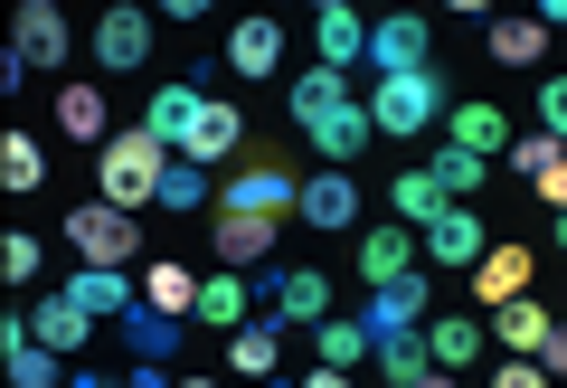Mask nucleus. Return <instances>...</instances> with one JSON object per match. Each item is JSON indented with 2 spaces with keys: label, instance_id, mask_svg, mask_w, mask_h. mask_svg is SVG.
Here are the masks:
<instances>
[{
  "label": "nucleus",
  "instance_id": "9b49d317",
  "mask_svg": "<svg viewBox=\"0 0 567 388\" xmlns=\"http://www.w3.org/2000/svg\"><path fill=\"white\" fill-rule=\"evenodd\" d=\"M208 104H218V95H199L189 76H181V85H152V104H142V133H152L162 152H181V143H189V123H199Z\"/></svg>",
  "mask_w": 567,
  "mask_h": 388
},
{
  "label": "nucleus",
  "instance_id": "6ab92c4d",
  "mask_svg": "<svg viewBox=\"0 0 567 388\" xmlns=\"http://www.w3.org/2000/svg\"><path fill=\"white\" fill-rule=\"evenodd\" d=\"M237 143H246V114H237V104H208V114L189 123V143L171 152V162H199V171H208V162H227Z\"/></svg>",
  "mask_w": 567,
  "mask_h": 388
},
{
  "label": "nucleus",
  "instance_id": "5701e85b",
  "mask_svg": "<svg viewBox=\"0 0 567 388\" xmlns=\"http://www.w3.org/2000/svg\"><path fill=\"white\" fill-rule=\"evenodd\" d=\"M492 331H502V350H511V360H539V341L558 331V313H548L539 294H520V304H502V313H492Z\"/></svg>",
  "mask_w": 567,
  "mask_h": 388
},
{
  "label": "nucleus",
  "instance_id": "72a5a7b5",
  "mask_svg": "<svg viewBox=\"0 0 567 388\" xmlns=\"http://www.w3.org/2000/svg\"><path fill=\"white\" fill-rule=\"evenodd\" d=\"M208 200H218V190H208V171H199V162H171V171H162V200H152V208L189 218V208H208Z\"/></svg>",
  "mask_w": 567,
  "mask_h": 388
},
{
  "label": "nucleus",
  "instance_id": "393cba45",
  "mask_svg": "<svg viewBox=\"0 0 567 388\" xmlns=\"http://www.w3.org/2000/svg\"><path fill=\"white\" fill-rule=\"evenodd\" d=\"M388 200H398V227H416V237H425V227H435V218H445V190H435V171H398V190H388Z\"/></svg>",
  "mask_w": 567,
  "mask_h": 388
},
{
  "label": "nucleus",
  "instance_id": "473e14b6",
  "mask_svg": "<svg viewBox=\"0 0 567 388\" xmlns=\"http://www.w3.org/2000/svg\"><path fill=\"white\" fill-rule=\"evenodd\" d=\"M425 171H435V190H445V200H473V190H483L492 181V162H483V152H435V162H425Z\"/></svg>",
  "mask_w": 567,
  "mask_h": 388
},
{
  "label": "nucleus",
  "instance_id": "4c0bfd02",
  "mask_svg": "<svg viewBox=\"0 0 567 388\" xmlns=\"http://www.w3.org/2000/svg\"><path fill=\"white\" fill-rule=\"evenodd\" d=\"M558 152H567V143H548V133H520V143H511V152H502V162H511V171H520V181H539V171H548V162H558Z\"/></svg>",
  "mask_w": 567,
  "mask_h": 388
},
{
  "label": "nucleus",
  "instance_id": "20e7f679",
  "mask_svg": "<svg viewBox=\"0 0 567 388\" xmlns=\"http://www.w3.org/2000/svg\"><path fill=\"white\" fill-rule=\"evenodd\" d=\"M66 48H76V29H66L58 0H20V20H10V58L39 76V67H66Z\"/></svg>",
  "mask_w": 567,
  "mask_h": 388
},
{
  "label": "nucleus",
  "instance_id": "c85d7f7f",
  "mask_svg": "<svg viewBox=\"0 0 567 388\" xmlns=\"http://www.w3.org/2000/svg\"><path fill=\"white\" fill-rule=\"evenodd\" d=\"M483 39H492V58H502V67H539L548 29H539V10H520V20H492Z\"/></svg>",
  "mask_w": 567,
  "mask_h": 388
},
{
  "label": "nucleus",
  "instance_id": "2f4dec72",
  "mask_svg": "<svg viewBox=\"0 0 567 388\" xmlns=\"http://www.w3.org/2000/svg\"><path fill=\"white\" fill-rule=\"evenodd\" d=\"M58 133L104 152V95H95V85H66V95H58Z\"/></svg>",
  "mask_w": 567,
  "mask_h": 388
},
{
  "label": "nucleus",
  "instance_id": "c03bdc74",
  "mask_svg": "<svg viewBox=\"0 0 567 388\" xmlns=\"http://www.w3.org/2000/svg\"><path fill=\"white\" fill-rule=\"evenodd\" d=\"M123 388H171V379H162V360H133V379H123Z\"/></svg>",
  "mask_w": 567,
  "mask_h": 388
},
{
  "label": "nucleus",
  "instance_id": "f03ea898",
  "mask_svg": "<svg viewBox=\"0 0 567 388\" xmlns=\"http://www.w3.org/2000/svg\"><path fill=\"white\" fill-rule=\"evenodd\" d=\"M445 114H454V95H445V76H435V67L369 85V123H379V133H425V123H445Z\"/></svg>",
  "mask_w": 567,
  "mask_h": 388
},
{
  "label": "nucleus",
  "instance_id": "a18cd8bd",
  "mask_svg": "<svg viewBox=\"0 0 567 388\" xmlns=\"http://www.w3.org/2000/svg\"><path fill=\"white\" fill-rule=\"evenodd\" d=\"M303 388H350V369H312V379Z\"/></svg>",
  "mask_w": 567,
  "mask_h": 388
},
{
  "label": "nucleus",
  "instance_id": "a19ab883",
  "mask_svg": "<svg viewBox=\"0 0 567 388\" xmlns=\"http://www.w3.org/2000/svg\"><path fill=\"white\" fill-rule=\"evenodd\" d=\"M492 388H548V369L539 360H502V369H492Z\"/></svg>",
  "mask_w": 567,
  "mask_h": 388
},
{
  "label": "nucleus",
  "instance_id": "e433bc0d",
  "mask_svg": "<svg viewBox=\"0 0 567 388\" xmlns=\"http://www.w3.org/2000/svg\"><path fill=\"white\" fill-rule=\"evenodd\" d=\"M369 360H379V379H388V388H416L425 369H435V360H425L416 341H379V350H369Z\"/></svg>",
  "mask_w": 567,
  "mask_h": 388
},
{
  "label": "nucleus",
  "instance_id": "dca6fc26",
  "mask_svg": "<svg viewBox=\"0 0 567 388\" xmlns=\"http://www.w3.org/2000/svg\"><path fill=\"white\" fill-rule=\"evenodd\" d=\"M369 133H379V123H369V104H331V114H322V123H312L303 143H312V152H322V162H331V171H341V162H360V152H369Z\"/></svg>",
  "mask_w": 567,
  "mask_h": 388
},
{
  "label": "nucleus",
  "instance_id": "c756f323",
  "mask_svg": "<svg viewBox=\"0 0 567 388\" xmlns=\"http://www.w3.org/2000/svg\"><path fill=\"white\" fill-rule=\"evenodd\" d=\"M181 313H152V304H142L133 313V323H123V341H133V360H171V350H181Z\"/></svg>",
  "mask_w": 567,
  "mask_h": 388
},
{
  "label": "nucleus",
  "instance_id": "a211bd4d",
  "mask_svg": "<svg viewBox=\"0 0 567 388\" xmlns=\"http://www.w3.org/2000/svg\"><path fill=\"white\" fill-rule=\"evenodd\" d=\"M227 67H237V76H275V67H284V20H265V10L237 20V29H227Z\"/></svg>",
  "mask_w": 567,
  "mask_h": 388
},
{
  "label": "nucleus",
  "instance_id": "f704fd0d",
  "mask_svg": "<svg viewBox=\"0 0 567 388\" xmlns=\"http://www.w3.org/2000/svg\"><path fill=\"white\" fill-rule=\"evenodd\" d=\"M312 350H322V369H360L379 341H369L360 323H312Z\"/></svg>",
  "mask_w": 567,
  "mask_h": 388
},
{
  "label": "nucleus",
  "instance_id": "8fccbe9b",
  "mask_svg": "<svg viewBox=\"0 0 567 388\" xmlns=\"http://www.w3.org/2000/svg\"><path fill=\"white\" fill-rule=\"evenodd\" d=\"M558 246H567V208H558Z\"/></svg>",
  "mask_w": 567,
  "mask_h": 388
},
{
  "label": "nucleus",
  "instance_id": "49530a36",
  "mask_svg": "<svg viewBox=\"0 0 567 388\" xmlns=\"http://www.w3.org/2000/svg\"><path fill=\"white\" fill-rule=\"evenodd\" d=\"M416 388H454V369H425V379H416Z\"/></svg>",
  "mask_w": 567,
  "mask_h": 388
},
{
  "label": "nucleus",
  "instance_id": "79ce46f5",
  "mask_svg": "<svg viewBox=\"0 0 567 388\" xmlns=\"http://www.w3.org/2000/svg\"><path fill=\"white\" fill-rule=\"evenodd\" d=\"M529 190H539L548 208H567V152H558V162H548V171H539V181H529Z\"/></svg>",
  "mask_w": 567,
  "mask_h": 388
},
{
  "label": "nucleus",
  "instance_id": "b1692460",
  "mask_svg": "<svg viewBox=\"0 0 567 388\" xmlns=\"http://www.w3.org/2000/svg\"><path fill=\"white\" fill-rule=\"evenodd\" d=\"M29 331H39V341H48V350L66 360V350H85V331H95V313H85L76 294H48V304H39V323H29Z\"/></svg>",
  "mask_w": 567,
  "mask_h": 388
},
{
  "label": "nucleus",
  "instance_id": "412c9836",
  "mask_svg": "<svg viewBox=\"0 0 567 388\" xmlns=\"http://www.w3.org/2000/svg\"><path fill=\"white\" fill-rule=\"evenodd\" d=\"M445 143L454 152H483V162H492V152H511V123H502V104H454V114H445Z\"/></svg>",
  "mask_w": 567,
  "mask_h": 388
},
{
  "label": "nucleus",
  "instance_id": "0eeeda50",
  "mask_svg": "<svg viewBox=\"0 0 567 388\" xmlns=\"http://www.w3.org/2000/svg\"><path fill=\"white\" fill-rule=\"evenodd\" d=\"M425 313H435L425 275H398V285H379V294H369L360 331H369V341H416V323H425Z\"/></svg>",
  "mask_w": 567,
  "mask_h": 388
},
{
  "label": "nucleus",
  "instance_id": "de8ad7c7",
  "mask_svg": "<svg viewBox=\"0 0 567 388\" xmlns=\"http://www.w3.org/2000/svg\"><path fill=\"white\" fill-rule=\"evenodd\" d=\"M171 388H218V379H199V369H189V379H171Z\"/></svg>",
  "mask_w": 567,
  "mask_h": 388
},
{
  "label": "nucleus",
  "instance_id": "39448f33",
  "mask_svg": "<svg viewBox=\"0 0 567 388\" xmlns=\"http://www.w3.org/2000/svg\"><path fill=\"white\" fill-rule=\"evenodd\" d=\"M369 67H379V76H416V67H435V29H425L416 10L369 20Z\"/></svg>",
  "mask_w": 567,
  "mask_h": 388
},
{
  "label": "nucleus",
  "instance_id": "4be33fe9",
  "mask_svg": "<svg viewBox=\"0 0 567 388\" xmlns=\"http://www.w3.org/2000/svg\"><path fill=\"white\" fill-rule=\"evenodd\" d=\"M473 294H483V313L520 304V294H529V246H492L483 266H473Z\"/></svg>",
  "mask_w": 567,
  "mask_h": 388
},
{
  "label": "nucleus",
  "instance_id": "f257e3e1",
  "mask_svg": "<svg viewBox=\"0 0 567 388\" xmlns=\"http://www.w3.org/2000/svg\"><path fill=\"white\" fill-rule=\"evenodd\" d=\"M162 171H171V152L152 143V133H114V143L95 152V181H104V208H152L162 200Z\"/></svg>",
  "mask_w": 567,
  "mask_h": 388
},
{
  "label": "nucleus",
  "instance_id": "58836bf2",
  "mask_svg": "<svg viewBox=\"0 0 567 388\" xmlns=\"http://www.w3.org/2000/svg\"><path fill=\"white\" fill-rule=\"evenodd\" d=\"M0 275H10V285H29V275H39V237H29V227H10V237H0Z\"/></svg>",
  "mask_w": 567,
  "mask_h": 388
},
{
  "label": "nucleus",
  "instance_id": "ea45409f",
  "mask_svg": "<svg viewBox=\"0 0 567 388\" xmlns=\"http://www.w3.org/2000/svg\"><path fill=\"white\" fill-rule=\"evenodd\" d=\"M539 133H548V143H567V76L539 85Z\"/></svg>",
  "mask_w": 567,
  "mask_h": 388
},
{
  "label": "nucleus",
  "instance_id": "9d476101",
  "mask_svg": "<svg viewBox=\"0 0 567 388\" xmlns=\"http://www.w3.org/2000/svg\"><path fill=\"white\" fill-rule=\"evenodd\" d=\"M66 294H76L95 323H104V313H114V323H133V313H142V275L133 266H76V275H66Z\"/></svg>",
  "mask_w": 567,
  "mask_h": 388
},
{
  "label": "nucleus",
  "instance_id": "ddd939ff",
  "mask_svg": "<svg viewBox=\"0 0 567 388\" xmlns=\"http://www.w3.org/2000/svg\"><path fill=\"white\" fill-rule=\"evenodd\" d=\"M312 48H322L331 76H350V67L369 58V20L350 10V0H322V10H312Z\"/></svg>",
  "mask_w": 567,
  "mask_h": 388
},
{
  "label": "nucleus",
  "instance_id": "2eb2a0df",
  "mask_svg": "<svg viewBox=\"0 0 567 388\" xmlns=\"http://www.w3.org/2000/svg\"><path fill=\"white\" fill-rule=\"evenodd\" d=\"M189 323H208V331H246V323H256V285H246L237 266H218V275L199 285V313H189Z\"/></svg>",
  "mask_w": 567,
  "mask_h": 388
},
{
  "label": "nucleus",
  "instance_id": "cd10ccee",
  "mask_svg": "<svg viewBox=\"0 0 567 388\" xmlns=\"http://www.w3.org/2000/svg\"><path fill=\"white\" fill-rule=\"evenodd\" d=\"M284 104H293V123H303V133H312V123H322L331 104H350V95H341V76H331V67H303V76L284 85Z\"/></svg>",
  "mask_w": 567,
  "mask_h": 388
},
{
  "label": "nucleus",
  "instance_id": "c9c22d12",
  "mask_svg": "<svg viewBox=\"0 0 567 388\" xmlns=\"http://www.w3.org/2000/svg\"><path fill=\"white\" fill-rule=\"evenodd\" d=\"M39 181H48L39 143H29V133H10V143H0V190H39Z\"/></svg>",
  "mask_w": 567,
  "mask_h": 388
},
{
  "label": "nucleus",
  "instance_id": "09e8293b",
  "mask_svg": "<svg viewBox=\"0 0 567 388\" xmlns=\"http://www.w3.org/2000/svg\"><path fill=\"white\" fill-rule=\"evenodd\" d=\"M66 388H123V379H66Z\"/></svg>",
  "mask_w": 567,
  "mask_h": 388
},
{
  "label": "nucleus",
  "instance_id": "7c9ffc66",
  "mask_svg": "<svg viewBox=\"0 0 567 388\" xmlns=\"http://www.w3.org/2000/svg\"><path fill=\"white\" fill-rule=\"evenodd\" d=\"M275 323H246V331H227V369H237V379H275Z\"/></svg>",
  "mask_w": 567,
  "mask_h": 388
},
{
  "label": "nucleus",
  "instance_id": "f8f14e48",
  "mask_svg": "<svg viewBox=\"0 0 567 388\" xmlns=\"http://www.w3.org/2000/svg\"><path fill=\"white\" fill-rule=\"evenodd\" d=\"M265 304H275V323H331V275H312V266H284V275H265Z\"/></svg>",
  "mask_w": 567,
  "mask_h": 388
},
{
  "label": "nucleus",
  "instance_id": "1a4fd4ad",
  "mask_svg": "<svg viewBox=\"0 0 567 388\" xmlns=\"http://www.w3.org/2000/svg\"><path fill=\"white\" fill-rule=\"evenodd\" d=\"M425 256H435V266H454V275H473V266H483V256H492V227L473 218V200H454L445 218L425 227Z\"/></svg>",
  "mask_w": 567,
  "mask_h": 388
},
{
  "label": "nucleus",
  "instance_id": "bb28decb",
  "mask_svg": "<svg viewBox=\"0 0 567 388\" xmlns=\"http://www.w3.org/2000/svg\"><path fill=\"white\" fill-rule=\"evenodd\" d=\"M425 360H435V369H464V360H483V323H464V313L425 323Z\"/></svg>",
  "mask_w": 567,
  "mask_h": 388
},
{
  "label": "nucleus",
  "instance_id": "aec40b11",
  "mask_svg": "<svg viewBox=\"0 0 567 388\" xmlns=\"http://www.w3.org/2000/svg\"><path fill=\"white\" fill-rule=\"evenodd\" d=\"M398 275H416V227H379V237H360V285H398Z\"/></svg>",
  "mask_w": 567,
  "mask_h": 388
},
{
  "label": "nucleus",
  "instance_id": "7ed1b4c3",
  "mask_svg": "<svg viewBox=\"0 0 567 388\" xmlns=\"http://www.w3.org/2000/svg\"><path fill=\"white\" fill-rule=\"evenodd\" d=\"M66 237H76V256H85V266H133V256H142L133 208H104V200H85L76 218H66Z\"/></svg>",
  "mask_w": 567,
  "mask_h": 388
},
{
  "label": "nucleus",
  "instance_id": "6e6552de",
  "mask_svg": "<svg viewBox=\"0 0 567 388\" xmlns=\"http://www.w3.org/2000/svg\"><path fill=\"white\" fill-rule=\"evenodd\" d=\"M218 208H246V218H284V208H303V181L284 162H246L237 181L218 190Z\"/></svg>",
  "mask_w": 567,
  "mask_h": 388
},
{
  "label": "nucleus",
  "instance_id": "4468645a",
  "mask_svg": "<svg viewBox=\"0 0 567 388\" xmlns=\"http://www.w3.org/2000/svg\"><path fill=\"white\" fill-rule=\"evenodd\" d=\"M293 218L322 227V237L360 227V181H350V171H312V181H303V208H293Z\"/></svg>",
  "mask_w": 567,
  "mask_h": 388
},
{
  "label": "nucleus",
  "instance_id": "423d86ee",
  "mask_svg": "<svg viewBox=\"0 0 567 388\" xmlns=\"http://www.w3.org/2000/svg\"><path fill=\"white\" fill-rule=\"evenodd\" d=\"M142 58H152V10H142V0H114L95 20V67L104 76H133Z\"/></svg>",
  "mask_w": 567,
  "mask_h": 388
},
{
  "label": "nucleus",
  "instance_id": "f3484780",
  "mask_svg": "<svg viewBox=\"0 0 567 388\" xmlns=\"http://www.w3.org/2000/svg\"><path fill=\"white\" fill-rule=\"evenodd\" d=\"M208 246H218V266H265V246H275V218H246V208H218V227H208Z\"/></svg>",
  "mask_w": 567,
  "mask_h": 388
},
{
  "label": "nucleus",
  "instance_id": "37998d69",
  "mask_svg": "<svg viewBox=\"0 0 567 388\" xmlns=\"http://www.w3.org/2000/svg\"><path fill=\"white\" fill-rule=\"evenodd\" d=\"M539 369H548V379H567V323H558V331L539 341Z\"/></svg>",
  "mask_w": 567,
  "mask_h": 388
},
{
  "label": "nucleus",
  "instance_id": "a878e982",
  "mask_svg": "<svg viewBox=\"0 0 567 388\" xmlns=\"http://www.w3.org/2000/svg\"><path fill=\"white\" fill-rule=\"evenodd\" d=\"M199 285H208V275H189V266H142V304H152V313H181V323L199 313Z\"/></svg>",
  "mask_w": 567,
  "mask_h": 388
}]
</instances>
